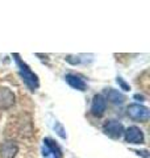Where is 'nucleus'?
I'll return each mask as SVG.
<instances>
[{"mask_svg": "<svg viewBox=\"0 0 150 158\" xmlns=\"http://www.w3.org/2000/svg\"><path fill=\"white\" fill-rule=\"evenodd\" d=\"M15 59H16V63L19 65L20 67V74H21L23 77V81L25 82V85H27L31 90H36V88L38 87V79H37V75L34 74L31 69L28 67V65L25 62H23L21 59H20V57L17 56V54H15Z\"/></svg>", "mask_w": 150, "mask_h": 158, "instance_id": "obj_1", "label": "nucleus"}, {"mask_svg": "<svg viewBox=\"0 0 150 158\" xmlns=\"http://www.w3.org/2000/svg\"><path fill=\"white\" fill-rule=\"evenodd\" d=\"M127 113L128 116L132 118V120H136V121H148L149 120V116H150V112H149V108L141 106V104H131L128 106L127 108Z\"/></svg>", "mask_w": 150, "mask_h": 158, "instance_id": "obj_2", "label": "nucleus"}, {"mask_svg": "<svg viewBox=\"0 0 150 158\" xmlns=\"http://www.w3.org/2000/svg\"><path fill=\"white\" fill-rule=\"evenodd\" d=\"M103 132L106 133L108 137L117 140L124 135V127L121 123H119L116 120H108L103 127Z\"/></svg>", "mask_w": 150, "mask_h": 158, "instance_id": "obj_3", "label": "nucleus"}, {"mask_svg": "<svg viewBox=\"0 0 150 158\" xmlns=\"http://www.w3.org/2000/svg\"><path fill=\"white\" fill-rule=\"evenodd\" d=\"M124 136H125V141L129 144H144V133L138 127H129L127 131H124Z\"/></svg>", "mask_w": 150, "mask_h": 158, "instance_id": "obj_4", "label": "nucleus"}, {"mask_svg": "<svg viewBox=\"0 0 150 158\" xmlns=\"http://www.w3.org/2000/svg\"><path fill=\"white\" fill-rule=\"evenodd\" d=\"M107 110V100L103 95H95L92 99L91 104V113L94 116L100 117L104 115V112Z\"/></svg>", "mask_w": 150, "mask_h": 158, "instance_id": "obj_5", "label": "nucleus"}, {"mask_svg": "<svg viewBox=\"0 0 150 158\" xmlns=\"http://www.w3.org/2000/svg\"><path fill=\"white\" fill-rule=\"evenodd\" d=\"M42 154L46 157L53 154L54 158H62L61 149H59L58 145L53 140H50V138H45L44 140V153Z\"/></svg>", "mask_w": 150, "mask_h": 158, "instance_id": "obj_6", "label": "nucleus"}, {"mask_svg": "<svg viewBox=\"0 0 150 158\" xmlns=\"http://www.w3.org/2000/svg\"><path fill=\"white\" fill-rule=\"evenodd\" d=\"M65 79H66V82H67L73 88H75V90H79V91H86V90H87L86 82H84L81 77L75 75V74H67Z\"/></svg>", "mask_w": 150, "mask_h": 158, "instance_id": "obj_7", "label": "nucleus"}, {"mask_svg": "<svg viewBox=\"0 0 150 158\" xmlns=\"http://www.w3.org/2000/svg\"><path fill=\"white\" fill-rule=\"evenodd\" d=\"M15 103V95L8 88H0V108H8Z\"/></svg>", "mask_w": 150, "mask_h": 158, "instance_id": "obj_8", "label": "nucleus"}, {"mask_svg": "<svg viewBox=\"0 0 150 158\" xmlns=\"http://www.w3.org/2000/svg\"><path fill=\"white\" fill-rule=\"evenodd\" d=\"M106 96H107L106 100H109L111 103H113V104H121V103H124V100H125L123 94L119 92L117 90H113V88H107Z\"/></svg>", "mask_w": 150, "mask_h": 158, "instance_id": "obj_9", "label": "nucleus"}, {"mask_svg": "<svg viewBox=\"0 0 150 158\" xmlns=\"http://www.w3.org/2000/svg\"><path fill=\"white\" fill-rule=\"evenodd\" d=\"M17 153V146L16 144H13V142H6V144H3L2 146V156L4 158H13L16 156Z\"/></svg>", "mask_w": 150, "mask_h": 158, "instance_id": "obj_10", "label": "nucleus"}, {"mask_svg": "<svg viewBox=\"0 0 150 158\" xmlns=\"http://www.w3.org/2000/svg\"><path fill=\"white\" fill-rule=\"evenodd\" d=\"M117 83H119L120 86H121V88H123L124 91H129V90H131V87H129V86L127 85V83H125V82L123 81L121 78H117Z\"/></svg>", "mask_w": 150, "mask_h": 158, "instance_id": "obj_11", "label": "nucleus"}, {"mask_svg": "<svg viewBox=\"0 0 150 158\" xmlns=\"http://www.w3.org/2000/svg\"><path fill=\"white\" fill-rule=\"evenodd\" d=\"M57 127H58V129H57L58 132H57V133H58V135L61 136L62 138H66V135L63 133V128H62V125H61V124H58V123H57Z\"/></svg>", "mask_w": 150, "mask_h": 158, "instance_id": "obj_12", "label": "nucleus"}, {"mask_svg": "<svg viewBox=\"0 0 150 158\" xmlns=\"http://www.w3.org/2000/svg\"><path fill=\"white\" fill-rule=\"evenodd\" d=\"M52 158H53V157H52Z\"/></svg>", "mask_w": 150, "mask_h": 158, "instance_id": "obj_13", "label": "nucleus"}]
</instances>
